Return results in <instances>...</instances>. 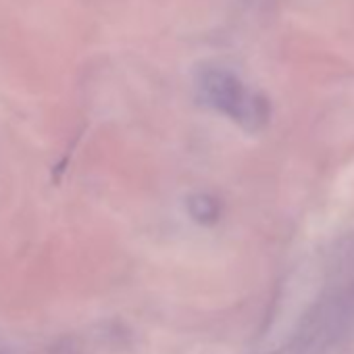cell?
<instances>
[{"mask_svg":"<svg viewBox=\"0 0 354 354\" xmlns=\"http://www.w3.org/2000/svg\"><path fill=\"white\" fill-rule=\"evenodd\" d=\"M198 94L207 106L238 123L242 129L257 133L261 131L271 117L269 100L257 90L248 88L236 73L211 67L203 69L196 82Z\"/></svg>","mask_w":354,"mask_h":354,"instance_id":"6da1fadb","label":"cell"},{"mask_svg":"<svg viewBox=\"0 0 354 354\" xmlns=\"http://www.w3.org/2000/svg\"><path fill=\"white\" fill-rule=\"evenodd\" d=\"M188 213L194 221L209 225L219 219L221 207H219L217 198H213L209 194H196L188 201Z\"/></svg>","mask_w":354,"mask_h":354,"instance_id":"7a4b0ae2","label":"cell"}]
</instances>
